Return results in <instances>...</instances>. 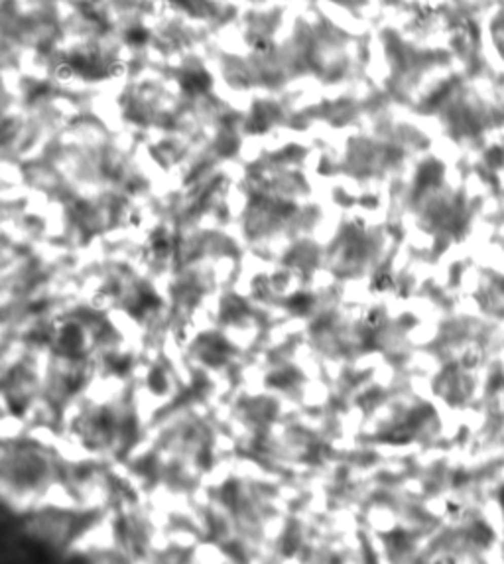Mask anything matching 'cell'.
Instances as JSON below:
<instances>
[{
	"label": "cell",
	"instance_id": "cell-1",
	"mask_svg": "<svg viewBox=\"0 0 504 564\" xmlns=\"http://www.w3.org/2000/svg\"><path fill=\"white\" fill-rule=\"evenodd\" d=\"M390 286H392V280H390V276H386V274L376 276V280L372 282V288H374V290H388Z\"/></svg>",
	"mask_w": 504,
	"mask_h": 564
},
{
	"label": "cell",
	"instance_id": "cell-2",
	"mask_svg": "<svg viewBox=\"0 0 504 564\" xmlns=\"http://www.w3.org/2000/svg\"><path fill=\"white\" fill-rule=\"evenodd\" d=\"M309 302H311V300H309V296H307V294H296L294 298H290V302H287V304H290L292 308H298V310H300V308L307 306Z\"/></svg>",
	"mask_w": 504,
	"mask_h": 564
},
{
	"label": "cell",
	"instance_id": "cell-3",
	"mask_svg": "<svg viewBox=\"0 0 504 564\" xmlns=\"http://www.w3.org/2000/svg\"><path fill=\"white\" fill-rule=\"evenodd\" d=\"M150 385L154 389H160V391H162V387H164V373H162L160 369H154L150 373Z\"/></svg>",
	"mask_w": 504,
	"mask_h": 564
},
{
	"label": "cell",
	"instance_id": "cell-4",
	"mask_svg": "<svg viewBox=\"0 0 504 564\" xmlns=\"http://www.w3.org/2000/svg\"><path fill=\"white\" fill-rule=\"evenodd\" d=\"M369 322H370V324H376V322H378V312H376V310H374V312H370Z\"/></svg>",
	"mask_w": 504,
	"mask_h": 564
}]
</instances>
